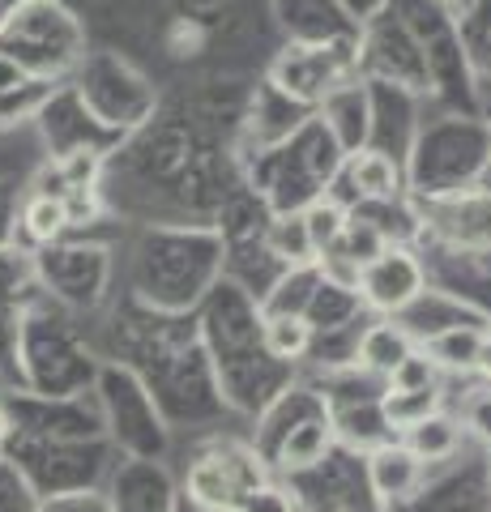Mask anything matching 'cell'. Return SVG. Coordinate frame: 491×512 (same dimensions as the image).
Masks as SVG:
<instances>
[{"label": "cell", "instance_id": "28", "mask_svg": "<svg viewBox=\"0 0 491 512\" xmlns=\"http://www.w3.org/2000/svg\"><path fill=\"white\" fill-rule=\"evenodd\" d=\"M274 9H278V22L287 30V39L321 43V39L359 35V26L346 18L338 0H274Z\"/></svg>", "mask_w": 491, "mask_h": 512}, {"label": "cell", "instance_id": "11", "mask_svg": "<svg viewBox=\"0 0 491 512\" xmlns=\"http://www.w3.org/2000/svg\"><path fill=\"white\" fill-rule=\"evenodd\" d=\"M77 99L86 103V111L112 133H133L158 111V90L150 86L146 73H137L129 60H120L116 52L82 56L77 64Z\"/></svg>", "mask_w": 491, "mask_h": 512}, {"label": "cell", "instance_id": "17", "mask_svg": "<svg viewBox=\"0 0 491 512\" xmlns=\"http://www.w3.org/2000/svg\"><path fill=\"white\" fill-rule=\"evenodd\" d=\"M415 205L423 218V244L491 256V184L453 192V197H436V201H415Z\"/></svg>", "mask_w": 491, "mask_h": 512}, {"label": "cell", "instance_id": "48", "mask_svg": "<svg viewBox=\"0 0 491 512\" xmlns=\"http://www.w3.org/2000/svg\"><path fill=\"white\" fill-rule=\"evenodd\" d=\"M39 504L43 495L26 483V474L9 457H0V512H39Z\"/></svg>", "mask_w": 491, "mask_h": 512}, {"label": "cell", "instance_id": "40", "mask_svg": "<svg viewBox=\"0 0 491 512\" xmlns=\"http://www.w3.org/2000/svg\"><path fill=\"white\" fill-rule=\"evenodd\" d=\"M265 248L274 252L282 265H312L316 261V248H312V239H308L304 214H274V218H269Z\"/></svg>", "mask_w": 491, "mask_h": 512}, {"label": "cell", "instance_id": "43", "mask_svg": "<svg viewBox=\"0 0 491 512\" xmlns=\"http://www.w3.org/2000/svg\"><path fill=\"white\" fill-rule=\"evenodd\" d=\"M342 256H351V261L363 269L372 261V256H380L389 248V239L380 235V227L368 218V214H359V210H346V227H342V235H338V244H334ZM325 256V252H321Z\"/></svg>", "mask_w": 491, "mask_h": 512}, {"label": "cell", "instance_id": "21", "mask_svg": "<svg viewBox=\"0 0 491 512\" xmlns=\"http://www.w3.org/2000/svg\"><path fill=\"white\" fill-rule=\"evenodd\" d=\"M107 512H176L180 483L167 470V461H137L120 457L103 483Z\"/></svg>", "mask_w": 491, "mask_h": 512}, {"label": "cell", "instance_id": "36", "mask_svg": "<svg viewBox=\"0 0 491 512\" xmlns=\"http://www.w3.org/2000/svg\"><path fill=\"white\" fill-rule=\"evenodd\" d=\"M453 22L474 82H491V0H466L453 13Z\"/></svg>", "mask_w": 491, "mask_h": 512}, {"label": "cell", "instance_id": "57", "mask_svg": "<svg viewBox=\"0 0 491 512\" xmlns=\"http://www.w3.org/2000/svg\"><path fill=\"white\" fill-rule=\"evenodd\" d=\"M176 512H205V508H197V504H188V500H180V508Z\"/></svg>", "mask_w": 491, "mask_h": 512}, {"label": "cell", "instance_id": "24", "mask_svg": "<svg viewBox=\"0 0 491 512\" xmlns=\"http://www.w3.org/2000/svg\"><path fill=\"white\" fill-rule=\"evenodd\" d=\"M368 82V77H363ZM372 94V133H368V146L380 154H393L398 163H406V150L419 133V120H423V103L419 94H410L402 86H389V82H368Z\"/></svg>", "mask_w": 491, "mask_h": 512}, {"label": "cell", "instance_id": "51", "mask_svg": "<svg viewBox=\"0 0 491 512\" xmlns=\"http://www.w3.org/2000/svg\"><path fill=\"white\" fill-rule=\"evenodd\" d=\"M167 47H171V56H197L201 47H205V26H201V18H180L176 26H171Z\"/></svg>", "mask_w": 491, "mask_h": 512}, {"label": "cell", "instance_id": "6", "mask_svg": "<svg viewBox=\"0 0 491 512\" xmlns=\"http://www.w3.org/2000/svg\"><path fill=\"white\" fill-rule=\"evenodd\" d=\"M342 163H346L342 146L312 111L282 146L252 154L240 167H244V184L257 188L274 214H304L316 197H325V188L334 184Z\"/></svg>", "mask_w": 491, "mask_h": 512}, {"label": "cell", "instance_id": "10", "mask_svg": "<svg viewBox=\"0 0 491 512\" xmlns=\"http://www.w3.org/2000/svg\"><path fill=\"white\" fill-rule=\"evenodd\" d=\"M274 474L261 461V453L248 444V436H210L184 470L180 500L197 504L205 512H235L244 495Z\"/></svg>", "mask_w": 491, "mask_h": 512}, {"label": "cell", "instance_id": "32", "mask_svg": "<svg viewBox=\"0 0 491 512\" xmlns=\"http://www.w3.org/2000/svg\"><path fill=\"white\" fill-rule=\"evenodd\" d=\"M334 427H329V414H312V419H304L299 427L287 431V440L278 444V453L269 457V470H274L278 478H291L299 470L316 466L329 448H334Z\"/></svg>", "mask_w": 491, "mask_h": 512}, {"label": "cell", "instance_id": "39", "mask_svg": "<svg viewBox=\"0 0 491 512\" xmlns=\"http://www.w3.org/2000/svg\"><path fill=\"white\" fill-rule=\"evenodd\" d=\"M440 406H445V389H385L380 393V410H385V423L393 427V436L423 423Z\"/></svg>", "mask_w": 491, "mask_h": 512}, {"label": "cell", "instance_id": "49", "mask_svg": "<svg viewBox=\"0 0 491 512\" xmlns=\"http://www.w3.org/2000/svg\"><path fill=\"white\" fill-rule=\"evenodd\" d=\"M235 512H299V504H295V495L287 487V478L269 474L265 483H257L240 504H235Z\"/></svg>", "mask_w": 491, "mask_h": 512}, {"label": "cell", "instance_id": "13", "mask_svg": "<svg viewBox=\"0 0 491 512\" xmlns=\"http://www.w3.org/2000/svg\"><path fill=\"white\" fill-rule=\"evenodd\" d=\"M299 512H389L368 478V457L334 444L316 466L287 478Z\"/></svg>", "mask_w": 491, "mask_h": 512}, {"label": "cell", "instance_id": "44", "mask_svg": "<svg viewBox=\"0 0 491 512\" xmlns=\"http://www.w3.org/2000/svg\"><path fill=\"white\" fill-rule=\"evenodd\" d=\"M60 82H47V77H30L26 86L18 90H5L0 94V128H9V124H22V120H35L39 116V107L52 99V90Z\"/></svg>", "mask_w": 491, "mask_h": 512}, {"label": "cell", "instance_id": "18", "mask_svg": "<svg viewBox=\"0 0 491 512\" xmlns=\"http://www.w3.org/2000/svg\"><path fill=\"white\" fill-rule=\"evenodd\" d=\"M9 397V414H13V431L22 436H43V440H99L103 431V410L94 402V393H73V397H35L13 389Z\"/></svg>", "mask_w": 491, "mask_h": 512}, {"label": "cell", "instance_id": "29", "mask_svg": "<svg viewBox=\"0 0 491 512\" xmlns=\"http://www.w3.org/2000/svg\"><path fill=\"white\" fill-rule=\"evenodd\" d=\"M282 269L287 265L265 248V235L261 239H244V244H223V278L235 282L240 291H248L257 303L269 295V286L282 278Z\"/></svg>", "mask_w": 491, "mask_h": 512}, {"label": "cell", "instance_id": "8", "mask_svg": "<svg viewBox=\"0 0 491 512\" xmlns=\"http://www.w3.org/2000/svg\"><path fill=\"white\" fill-rule=\"evenodd\" d=\"M0 457H9L43 500L47 495L103 487L112 466L120 461V453L107 444V436H99V440H43V436H22V431H13Z\"/></svg>", "mask_w": 491, "mask_h": 512}, {"label": "cell", "instance_id": "33", "mask_svg": "<svg viewBox=\"0 0 491 512\" xmlns=\"http://www.w3.org/2000/svg\"><path fill=\"white\" fill-rule=\"evenodd\" d=\"M410 350H415V338L398 325L393 316H368V325L359 333V367L385 380L393 367H398Z\"/></svg>", "mask_w": 491, "mask_h": 512}, {"label": "cell", "instance_id": "45", "mask_svg": "<svg viewBox=\"0 0 491 512\" xmlns=\"http://www.w3.org/2000/svg\"><path fill=\"white\" fill-rule=\"evenodd\" d=\"M304 227H308V239H312L316 256L329 252V248L338 244L342 227H346V205H338V201L325 192V197H316L308 210H304Z\"/></svg>", "mask_w": 491, "mask_h": 512}, {"label": "cell", "instance_id": "38", "mask_svg": "<svg viewBox=\"0 0 491 512\" xmlns=\"http://www.w3.org/2000/svg\"><path fill=\"white\" fill-rule=\"evenodd\" d=\"M316 282H321V269H316V261L312 265H287V269H282V278L269 286V295L261 299V312L265 316H304Z\"/></svg>", "mask_w": 491, "mask_h": 512}, {"label": "cell", "instance_id": "41", "mask_svg": "<svg viewBox=\"0 0 491 512\" xmlns=\"http://www.w3.org/2000/svg\"><path fill=\"white\" fill-rule=\"evenodd\" d=\"M265 350L274 355L278 363H291L299 367L312 346V325L304 316H265V333H261Z\"/></svg>", "mask_w": 491, "mask_h": 512}, {"label": "cell", "instance_id": "5", "mask_svg": "<svg viewBox=\"0 0 491 512\" xmlns=\"http://www.w3.org/2000/svg\"><path fill=\"white\" fill-rule=\"evenodd\" d=\"M406 197L436 201L479 188L491 171V120L479 111H436L419 120L406 150Z\"/></svg>", "mask_w": 491, "mask_h": 512}, {"label": "cell", "instance_id": "47", "mask_svg": "<svg viewBox=\"0 0 491 512\" xmlns=\"http://www.w3.org/2000/svg\"><path fill=\"white\" fill-rule=\"evenodd\" d=\"M385 389H445V372L415 346L410 355L385 376Z\"/></svg>", "mask_w": 491, "mask_h": 512}, {"label": "cell", "instance_id": "53", "mask_svg": "<svg viewBox=\"0 0 491 512\" xmlns=\"http://www.w3.org/2000/svg\"><path fill=\"white\" fill-rule=\"evenodd\" d=\"M338 5H342V13H346V18H351L355 26H363L368 18H376V13H385L393 0H338Z\"/></svg>", "mask_w": 491, "mask_h": 512}, {"label": "cell", "instance_id": "14", "mask_svg": "<svg viewBox=\"0 0 491 512\" xmlns=\"http://www.w3.org/2000/svg\"><path fill=\"white\" fill-rule=\"evenodd\" d=\"M5 52L13 60L26 64V73L60 82L65 73H73L86 56V39L65 9L52 5H30V18H18L5 35Z\"/></svg>", "mask_w": 491, "mask_h": 512}, {"label": "cell", "instance_id": "16", "mask_svg": "<svg viewBox=\"0 0 491 512\" xmlns=\"http://www.w3.org/2000/svg\"><path fill=\"white\" fill-rule=\"evenodd\" d=\"M389 512H491V457L479 448L427 466L419 491Z\"/></svg>", "mask_w": 491, "mask_h": 512}, {"label": "cell", "instance_id": "54", "mask_svg": "<svg viewBox=\"0 0 491 512\" xmlns=\"http://www.w3.org/2000/svg\"><path fill=\"white\" fill-rule=\"evenodd\" d=\"M13 227H18V201L0 184V244H13Z\"/></svg>", "mask_w": 491, "mask_h": 512}, {"label": "cell", "instance_id": "4", "mask_svg": "<svg viewBox=\"0 0 491 512\" xmlns=\"http://www.w3.org/2000/svg\"><path fill=\"white\" fill-rule=\"evenodd\" d=\"M99 346L86 333L82 316L60 308L56 299L35 291L22 308L18 333V389L35 397L86 393L99 376Z\"/></svg>", "mask_w": 491, "mask_h": 512}, {"label": "cell", "instance_id": "52", "mask_svg": "<svg viewBox=\"0 0 491 512\" xmlns=\"http://www.w3.org/2000/svg\"><path fill=\"white\" fill-rule=\"evenodd\" d=\"M30 77H35V73H26V64H22V60H13V56L5 52V47H0V94L26 86Z\"/></svg>", "mask_w": 491, "mask_h": 512}, {"label": "cell", "instance_id": "9", "mask_svg": "<svg viewBox=\"0 0 491 512\" xmlns=\"http://www.w3.org/2000/svg\"><path fill=\"white\" fill-rule=\"evenodd\" d=\"M35 282L47 299L77 316H90L112 303L116 256L99 239H56V244L35 248Z\"/></svg>", "mask_w": 491, "mask_h": 512}, {"label": "cell", "instance_id": "27", "mask_svg": "<svg viewBox=\"0 0 491 512\" xmlns=\"http://www.w3.org/2000/svg\"><path fill=\"white\" fill-rule=\"evenodd\" d=\"M363 457H368V478H372L376 495L385 500V508L406 504L410 495L419 491L423 474H427V466H423L415 453H410V448L398 436L385 440V444H376L372 453H363Z\"/></svg>", "mask_w": 491, "mask_h": 512}, {"label": "cell", "instance_id": "31", "mask_svg": "<svg viewBox=\"0 0 491 512\" xmlns=\"http://www.w3.org/2000/svg\"><path fill=\"white\" fill-rule=\"evenodd\" d=\"M398 440L423 461V466H440V461H453L466 448V427L449 406H440L436 414H427L423 423L406 427Z\"/></svg>", "mask_w": 491, "mask_h": 512}, {"label": "cell", "instance_id": "34", "mask_svg": "<svg viewBox=\"0 0 491 512\" xmlns=\"http://www.w3.org/2000/svg\"><path fill=\"white\" fill-rule=\"evenodd\" d=\"M69 235V214L60 197H47V192H26L18 205V227H13V244H22L26 252H35L43 244H56V239Z\"/></svg>", "mask_w": 491, "mask_h": 512}, {"label": "cell", "instance_id": "46", "mask_svg": "<svg viewBox=\"0 0 491 512\" xmlns=\"http://www.w3.org/2000/svg\"><path fill=\"white\" fill-rule=\"evenodd\" d=\"M457 419H462L466 436L491 457V384H487V380H483V384H470V389L462 393Z\"/></svg>", "mask_w": 491, "mask_h": 512}, {"label": "cell", "instance_id": "26", "mask_svg": "<svg viewBox=\"0 0 491 512\" xmlns=\"http://www.w3.org/2000/svg\"><path fill=\"white\" fill-rule=\"evenodd\" d=\"M316 116L321 124L334 133V141L342 146V154H355L368 146V133H372V94L363 77H346L342 86H334L316 103Z\"/></svg>", "mask_w": 491, "mask_h": 512}, {"label": "cell", "instance_id": "3", "mask_svg": "<svg viewBox=\"0 0 491 512\" xmlns=\"http://www.w3.org/2000/svg\"><path fill=\"white\" fill-rule=\"evenodd\" d=\"M223 278V239L210 222H146L129 244V299L154 312H193Z\"/></svg>", "mask_w": 491, "mask_h": 512}, {"label": "cell", "instance_id": "15", "mask_svg": "<svg viewBox=\"0 0 491 512\" xmlns=\"http://www.w3.org/2000/svg\"><path fill=\"white\" fill-rule=\"evenodd\" d=\"M359 77L368 82L402 86L419 99H432V82H427V60L419 52V39L393 9L376 13L359 26Z\"/></svg>", "mask_w": 491, "mask_h": 512}, {"label": "cell", "instance_id": "25", "mask_svg": "<svg viewBox=\"0 0 491 512\" xmlns=\"http://www.w3.org/2000/svg\"><path fill=\"white\" fill-rule=\"evenodd\" d=\"M393 320H398L410 338H415V346L427 342V338H436V333H445V329H457V325H479V329L491 325L479 308H470L466 299H457V295L445 291V286H432V282H427Z\"/></svg>", "mask_w": 491, "mask_h": 512}, {"label": "cell", "instance_id": "12", "mask_svg": "<svg viewBox=\"0 0 491 512\" xmlns=\"http://www.w3.org/2000/svg\"><path fill=\"white\" fill-rule=\"evenodd\" d=\"M346 77H359V35L321 39V43L287 39V47H282L265 69V82H274L287 99L304 103L312 111L329 90L342 86Z\"/></svg>", "mask_w": 491, "mask_h": 512}, {"label": "cell", "instance_id": "22", "mask_svg": "<svg viewBox=\"0 0 491 512\" xmlns=\"http://www.w3.org/2000/svg\"><path fill=\"white\" fill-rule=\"evenodd\" d=\"M39 128H43V141L47 150L56 154H69V150H103L112 154L120 146V133H112V128H103L99 120L86 111V103L77 99V90H52V99H47L39 107Z\"/></svg>", "mask_w": 491, "mask_h": 512}, {"label": "cell", "instance_id": "1", "mask_svg": "<svg viewBox=\"0 0 491 512\" xmlns=\"http://www.w3.org/2000/svg\"><path fill=\"white\" fill-rule=\"evenodd\" d=\"M94 346L146 380L171 431H218L231 419L193 312H154L124 295L107 308Z\"/></svg>", "mask_w": 491, "mask_h": 512}, {"label": "cell", "instance_id": "55", "mask_svg": "<svg viewBox=\"0 0 491 512\" xmlns=\"http://www.w3.org/2000/svg\"><path fill=\"white\" fill-rule=\"evenodd\" d=\"M474 376L491 384V329L483 333V346H479V367H474Z\"/></svg>", "mask_w": 491, "mask_h": 512}, {"label": "cell", "instance_id": "20", "mask_svg": "<svg viewBox=\"0 0 491 512\" xmlns=\"http://www.w3.org/2000/svg\"><path fill=\"white\" fill-rule=\"evenodd\" d=\"M427 286V269H423V256L419 248H402V244H389L380 256H372L368 265L359 269V299L368 316H398L410 299Z\"/></svg>", "mask_w": 491, "mask_h": 512}, {"label": "cell", "instance_id": "19", "mask_svg": "<svg viewBox=\"0 0 491 512\" xmlns=\"http://www.w3.org/2000/svg\"><path fill=\"white\" fill-rule=\"evenodd\" d=\"M308 116H312V107L287 99V94H282L274 82H265V77H261V82L248 90L240 128H235V141H231L235 158L244 163V158H252V154L282 146V141H287Z\"/></svg>", "mask_w": 491, "mask_h": 512}, {"label": "cell", "instance_id": "2", "mask_svg": "<svg viewBox=\"0 0 491 512\" xmlns=\"http://www.w3.org/2000/svg\"><path fill=\"white\" fill-rule=\"evenodd\" d=\"M193 320H197L205 350H210V359H214V376H218V389H223L231 419L252 423L299 376V367L278 363L265 350V342H261L265 312H261V303L248 291H240L235 282L218 278L210 286V295L193 308Z\"/></svg>", "mask_w": 491, "mask_h": 512}, {"label": "cell", "instance_id": "30", "mask_svg": "<svg viewBox=\"0 0 491 512\" xmlns=\"http://www.w3.org/2000/svg\"><path fill=\"white\" fill-rule=\"evenodd\" d=\"M269 218H274V210H269V201L261 197L252 184H235L223 205L214 210V222L210 227L218 231V239L223 244H244V239H261L265 227H269Z\"/></svg>", "mask_w": 491, "mask_h": 512}, {"label": "cell", "instance_id": "35", "mask_svg": "<svg viewBox=\"0 0 491 512\" xmlns=\"http://www.w3.org/2000/svg\"><path fill=\"white\" fill-rule=\"evenodd\" d=\"M487 329H479V325H457V329H445V333H436V338L419 342V350L445 376H474V367H479V346H483V333Z\"/></svg>", "mask_w": 491, "mask_h": 512}, {"label": "cell", "instance_id": "56", "mask_svg": "<svg viewBox=\"0 0 491 512\" xmlns=\"http://www.w3.org/2000/svg\"><path fill=\"white\" fill-rule=\"evenodd\" d=\"M436 5H445L449 13H457V9H462V5H466V0H436Z\"/></svg>", "mask_w": 491, "mask_h": 512}, {"label": "cell", "instance_id": "42", "mask_svg": "<svg viewBox=\"0 0 491 512\" xmlns=\"http://www.w3.org/2000/svg\"><path fill=\"white\" fill-rule=\"evenodd\" d=\"M35 291V252H26L22 244H0V299L26 303Z\"/></svg>", "mask_w": 491, "mask_h": 512}, {"label": "cell", "instance_id": "23", "mask_svg": "<svg viewBox=\"0 0 491 512\" xmlns=\"http://www.w3.org/2000/svg\"><path fill=\"white\" fill-rule=\"evenodd\" d=\"M338 205H363V201H398L406 197V167L393 154H380L372 146H363L355 154H346L342 171L334 175V184L325 188Z\"/></svg>", "mask_w": 491, "mask_h": 512}, {"label": "cell", "instance_id": "58", "mask_svg": "<svg viewBox=\"0 0 491 512\" xmlns=\"http://www.w3.org/2000/svg\"><path fill=\"white\" fill-rule=\"evenodd\" d=\"M487 265H491V256H487Z\"/></svg>", "mask_w": 491, "mask_h": 512}, {"label": "cell", "instance_id": "50", "mask_svg": "<svg viewBox=\"0 0 491 512\" xmlns=\"http://www.w3.org/2000/svg\"><path fill=\"white\" fill-rule=\"evenodd\" d=\"M39 512H107V495L103 487L94 491H69V495H47Z\"/></svg>", "mask_w": 491, "mask_h": 512}, {"label": "cell", "instance_id": "37", "mask_svg": "<svg viewBox=\"0 0 491 512\" xmlns=\"http://www.w3.org/2000/svg\"><path fill=\"white\" fill-rule=\"evenodd\" d=\"M359 316H368L359 291H355V286H338V282H329V278L316 282V291H312L308 308H304V320L312 325V333L351 325V320H359Z\"/></svg>", "mask_w": 491, "mask_h": 512}, {"label": "cell", "instance_id": "7", "mask_svg": "<svg viewBox=\"0 0 491 512\" xmlns=\"http://www.w3.org/2000/svg\"><path fill=\"white\" fill-rule=\"evenodd\" d=\"M94 402L103 410V431L107 444L116 448L120 457H137V461H167L171 453V427L158 410L154 393L146 389L129 363L103 359L99 376L90 384Z\"/></svg>", "mask_w": 491, "mask_h": 512}]
</instances>
